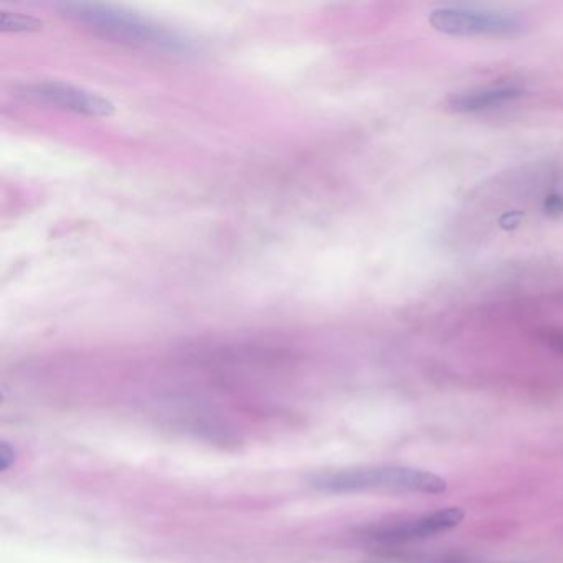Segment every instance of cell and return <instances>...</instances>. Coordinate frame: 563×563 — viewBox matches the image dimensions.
Returning a JSON list of instances; mask_svg holds the SVG:
<instances>
[{"instance_id":"5","label":"cell","mask_w":563,"mask_h":563,"mask_svg":"<svg viewBox=\"0 0 563 563\" xmlns=\"http://www.w3.org/2000/svg\"><path fill=\"white\" fill-rule=\"evenodd\" d=\"M464 519L463 509L459 507H448L443 511L433 512L430 516L422 517L418 521L408 522L402 526L392 529L372 530L369 537L377 540H405L415 537H428V535L440 534L446 530L455 529Z\"/></svg>"},{"instance_id":"7","label":"cell","mask_w":563,"mask_h":563,"mask_svg":"<svg viewBox=\"0 0 563 563\" xmlns=\"http://www.w3.org/2000/svg\"><path fill=\"white\" fill-rule=\"evenodd\" d=\"M0 29L5 32H38L43 29V22L30 15L0 12Z\"/></svg>"},{"instance_id":"1","label":"cell","mask_w":563,"mask_h":563,"mask_svg":"<svg viewBox=\"0 0 563 563\" xmlns=\"http://www.w3.org/2000/svg\"><path fill=\"white\" fill-rule=\"evenodd\" d=\"M60 9L76 24L83 25L101 37L113 38L116 42L174 53L189 52L192 48L189 40L177 34L176 30L167 29L164 25L113 5L67 2L60 5Z\"/></svg>"},{"instance_id":"6","label":"cell","mask_w":563,"mask_h":563,"mask_svg":"<svg viewBox=\"0 0 563 563\" xmlns=\"http://www.w3.org/2000/svg\"><path fill=\"white\" fill-rule=\"evenodd\" d=\"M522 95H524V90L519 86H494V88H483V90L469 91V93L455 96L451 101V106L456 111L473 113V111H483V109L506 105Z\"/></svg>"},{"instance_id":"3","label":"cell","mask_w":563,"mask_h":563,"mask_svg":"<svg viewBox=\"0 0 563 563\" xmlns=\"http://www.w3.org/2000/svg\"><path fill=\"white\" fill-rule=\"evenodd\" d=\"M430 24L443 34L458 37H501L522 30L516 15L476 7H440L431 12Z\"/></svg>"},{"instance_id":"4","label":"cell","mask_w":563,"mask_h":563,"mask_svg":"<svg viewBox=\"0 0 563 563\" xmlns=\"http://www.w3.org/2000/svg\"><path fill=\"white\" fill-rule=\"evenodd\" d=\"M25 91L27 95L34 96L43 103L90 118H109L116 113L113 101H109L105 96L63 81H40L30 85Z\"/></svg>"},{"instance_id":"2","label":"cell","mask_w":563,"mask_h":563,"mask_svg":"<svg viewBox=\"0 0 563 563\" xmlns=\"http://www.w3.org/2000/svg\"><path fill=\"white\" fill-rule=\"evenodd\" d=\"M319 491L331 494L352 493H422L441 494L446 481L422 469L400 466H365L322 473L313 479Z\"/></svg>"},{"instance_id":"8","label":"cell","mask_w":563,"mask_h":563,"mask_svg":"<svg viewBox=\"0 0 563 563\" xmlns=\"http://www.w3.org/2000/svg\"><path fill=\"white\" fill-rule=\"evenodd\" d=\"M12 456H14V450L2 443V448H0V466H2V471H7L10 464L14 463Z\"/></svg>"}]
</instances>
